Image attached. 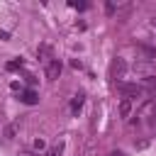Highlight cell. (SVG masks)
Instances as JSON below:
<instances>
[{
  "label": "cell",
  "mask_w": 156,
  "mask_h": 156,
  "mask_svg": "<svg viewBox=\"0 0 156 156\" xmlns=\"http://www.w3.org/2000/svg\"><path fill=\"white\" fill-rule=\"evenodd\" d=\"M124 76H127V61L117 56V58L110 63V78L117 80V78H124Z\"/></svg>",
  "instance_id": "obj_1"
},
{
  "label": "cell",
  "mask_w": 156,
  "mask_h": 156,
  "mask_svg": "<svg viewBox=\"0 0 156 156\" xmlns=\"http://www.w3.org/2000/svg\"><path fill=\"white\" fill-rule=\"evenodd\" d=\"M44 73H46V80H56V78L61 76V61H58V58H51V61L46 63Z\"/></svg>",
  "instance_id": "obj_2"
},
{
  "label": "cell",
  "mask_w": 156,
  "mask_h": 156,
  "mask_svg": "<svg viewBox=\"0 0 156 156\" xmlns=\"http://www.w3.org/2000/svg\"><path fill=\"white\" fill-rule=\"evenodd\" d=\"M117 90L124 93V95H141L144 93V88L136 85V83H117Z\"/></svg>",
  "instance_id": "obj_3"
},
{
  "label": "cell",
  "mask_w": 156,
  "mask_h": 156,
  "mask_svg": "<svg viewBox=\"0 0 156 156\" xmlns=\"http://www.w3.org/2000/svg\"><path fill=\"white\" fill-rule=\"evenodd\" d=\"M83 107V93H78V95H73V100H71V112L73 115H78V110Z\"/></svg>",
  "instance_id": "obj_4"
},
{
  "label": "cell",
  "mask_w": 156,
  "mask_h": 156,
  "mask_svg": "<svg viewBox=\"0 0 156 156\" xmlns=\"http://www.w3.org/2000/svg\"><path fill=\"white\" fill-rule=\"evenodd\" d=\"M119 115H122V117H129V115H132V100H129V98H124V100L119 102Z\"/></svg>",
  "instance_id": "obj_5"
},
{
  "label": "cell",
  "mask_w": 156,
  "mask_h": 156,
  "mask_svg": "<svg viewBox=\"0 0 156 156\" xmlns=\"http://www.w3.org/2000/svg\"><path fill=\"white\" fill-rule=\"evenodd\" d=\"M22 102H27V105H34V102H37V95H34L32 90H27V93H22Z\"/></svg>",
  "instance_id": "obj_6"
},
{
  "label": "cell",
  "mask_w": 156,
  "mask_h": 156,
  "mask_svg": "<svg viewBox=\"0 0 156 156\" xmlns=\"http://www.w3.org/2000/svg\"><path fill=\"white\" fill-rule=\"evenodd\" d=\"M141 88H146V90H151V93H156V78L154 76H149L146 80H144V85Z\"/></svg>",
  "instance_id": "obj_7"
},
{
  "label": "cell",
  "mask_w": 156,
  "mask_h": 156,
  "mask_svg": "<svg viewBox=\"0 0 156 156\" xmlns=\"http://www.w3.org/2000/svg\"><path fill=\"white\" fill-rule=\"evenodd\" d=\"M58 151H61V146H56V149H51V151H49L46 156H58Z\"/></svg>",
  "instance_id": "obj_8"
},
{
  "label": "cell",
  "mask_w": 156,
  "mask_h": 156,
  "mask_svg": "<svg viewBox=\"0 0 156 156\" xmlns=\"http://www.w3.org/2000/svg\"><path fill=\"white\" fill-rule=\"evenodd\" d=\"M110 156H122V151H115V154H110Z\"/></svg>",
  "instance_id": "obj_9"
},
{
  "label": "cell",
  "mask_w": 156,
  "mask_h": 156,
  "mask_svg": "<svg viewBox=\"0 0 156 156\" xmlns=\"http://www.w3.org/2000/svg\"><path fill=\"white\" fill-rule=\"evenodd\" d=\"M151 24H154V27H156V17H154V22H151Z\"/></svg>",
  "instance_id": "obj_10"
}]
</instances>
